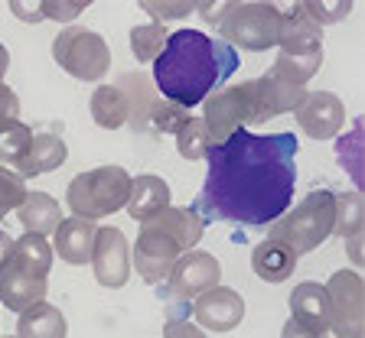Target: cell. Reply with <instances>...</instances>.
Segmentation results:
<instances>
[{"label": "cell", "instance_id": "6da1fadb", "mask_svg": "<svg viewBox=\"0 0 365 338\" xmlns=\"http://www.w3.org/2000/svg\"><path fill=\"white\" fill-rule=\"evenodd\" d=\"M209 173L192 211L202 221L274 225L294 202L297 186V137L235 130L212 143Z\"/></svg>", "mask_w": 365, "mask_h": 338}, {"label": "cell", "instance_id": "7a4b0ae2", "mask_svg": "<svg viewBox=\"0 0 365 338\" xmlns=\"http://www.w3.org/2000/svg\"><path fill=\"white\" fill-rule=\"evenodd\" d=\"M238 72V53L199 30H176L153 59V82L170 105L190 111Z\"/></svg>", "mask_w": 365, "mask_h": 338}, {"label": "cell", "instance_id": "3957f363", "mask_svg": "<svg viewBox=\"0 0 365 338\" xmlns=\"http://www.w3.org/2000/svg\"><path fill=\"white\" fill-rule=\"evenodd\" d=\"M277 62L284 75L297 85H307L323 65V26L307 16L300 4H290L281 10V36H277Z\"/></svg>", "mask_w": 365, "mask_h": 338}, {"label": "cell", "instance_id": "277c9868", "mask_svg": "<svg viewBox=\"0 0 365 338\" xmlns=\"http://www.w3.org/2000/svg\"><path fill=\"white\" fill-rule=\"evenodd\" d=\"M130 176L124 166H98L88 173H78L66 189V202L76 218L98 221L105 215H114L128 205Z\"/></svg>", "mask_w": 365, "mask_h": 338}, {"label": "cell", "instance_id": "5b68a950", "mask_svg": "<svg viewBox=\"0 0 365 338\" xmlns=\"http://www.w3.org/2000/svg\"><path fill=\"white\" fill-rule=\"evenodd\" d=\"M329 234H333V192L329 189H313L304 202L287 208L271 228V238L287 244L297 257L317 250Z\"/></svg>", "mask_w": 365, "mask_h": 338}, {"label": "cell", "instance_id": "8992f818", "mask_svg": "<svg viewBox=\"0 0 365 338\" xmlns=\"http://www.w3.org/2000/svg\"><path fill=\"white\" fill-rule=\"evenodd\" d=\"M53 59L78 82H101L111 68V49L101 33L85 26H66L53 39Z\"/></svg>", "mask_w": 365, "mask_h": 338}, {"label": "cell", "instance_id": "52a82bcc", "mask_svg": "<svg viewBox=\"0 0 365 338\" xmlns=\"http://www.w3.org/2000/svg\"><path fill=\"white\" fill-rule=\"evenodd\" d=\"M219 36L232 49H274L281 36V10L274 4H232L225 20L219 23Z\"/></svg>", "mask_w": 365, "mask_h": 338}, {"label": "cell", "instance_id": "ba28073f", "mask_svg": "<svg viewBox=\"0 0 365 338\" xmlns=\"http://www.w3.org/2000/svg\"><path fill=\"white\" fill-rule=\"evenodd\" d=\"M329 332L336 338H362L365 335V293L362 277L356 270H336L329 277Z\"/></svg>", "mask_w": 365, "mask_h": 338}, {"label": "cell", "instance_id": "9c48e42d", "mask_svg": "<svg viewBox=\"0 0 365 338\" xmlns=\"http://www.w3.org/2000/svg\"><path fill=\"white\" fill-rule=\"evenodd\" d=\"M222 280V267L209 250H182L176 257L173 270L167 277V286L160 290V293L167 296V300H182V302H192L196 296H202L205 290H212L219 286Z\"/></svg>", "mask_w": 365, "mask_h": 338}, {"label": "cell", "instance_id": "30bf717a", "mask_svg": "<svg viewBox=\"0 0 365 338\" xmlns=\"http://www.w3.org/2000/svg\"><path fill=\"white\" fill-rule=\"evenodd\" d=\"M91 270H95V280L108 290H121L128 286L130 277V248L128 238L121 234V228L105 225L95 234V248H91Z\"/></svg>", "mask_w": 365, "mask_h": 338}, {"label": "cell", "instance_id": "8fae6325", "mask_svg": "<svg viewBox=\"0 0 365 338\" xmlns=\"http://www.w3.org/2000/svg\"><path fill=\"white\" fill-rule=\"evenodd\" d=\"M176 257H180V248H176L167 234H160L157 228H150V225H140L137 244H134V250H130V267H137V273H140L147 283H153V286L167 283Z\"/></svg>", "mask_w": 365, "mask_h": 338}, {"label": "cell", "instance_id": "7c38bea8", "mask_svg": "<svg viewBox=\"0 0 365 338\" xmlns=\"http://www.w3.org/2000/svg\"><path fill=\"white\" fill-rule=\"evenodd\" d=\"M300 130L313 137V140H336L346 124V105L333 91H307V98L294 111Z\"/></svg>", "mask_w": 365, "mask_h": 338}, {"label": "cell", "instance_id": "4fadbf2b", "mask_svg": "<svg viewBox=\"0 0 365 338\" xmlns=\"http://www.w3.org/2000/svg\"><path fill=\"white\" fill-rule=\"evenodd\" d=\"M202 105H205L202 120H205V127H209V140L212 143H222L235 134V130L248 127V105H245V95L238 85L209 95Z\"/></svg>", "mask_w": 365, "mask_h": 338}, {"label": "cell", "instance_id": "5bb4252c", "mask_svg": "<svg viewBox=\"0 0 365 338\" xmlns=\"http://www.w3.org/2000/svg\"><path fill=\"white\" fill-rule=\"evenodd\" d=\"M190 312L196 316V322L209 332H232L245 319V300L228 290V286H212L202 296L190 302Z\"/></svg>", "mask_w": 365, "mask_h": 338}, {"label": "cell", "instance_id": "9a60e30c", "mask_svg": "<svg viewBox=\"0 0 365 338\" xmlns=\"http://www.w3.org/2000/svg\"><path fill=\"white\" fill-rule=\"evenodd\" d=\"M255 95H258V107L264 124L277 114L297 111L300 101L307 98V85H297L290 75H284L277 65H271L261 78H255Z\"/></svg>", "mask_w": 365, "mask_h": 338}, {"label": "cell", "instance_id": "2e32d148", "mask_svg": "<svg viewBox=\"0 0 365 338\" xmlns=\"http://www.w3.org/2000/svg\"><path fill=\"white\" fill-rule=\"evenodd\" d=\"M46 300V277H33V273L20 270L16 263H10L0 273V306H7L10 312H26L30 306Z\"/></svg>", "mask_w": 365, "mask_h": 338}, {"label": "cell", "instance_id": "e0dca14e", "mask_svg": "<svg viewBox=\"0 0 365 338\" xmlns=\"http://www.w3.org/2000/svg\"><path fill=\"white\" fill-rule=\"evenodd\" d=\"M128 215L134 221H150L157 218L163 208H170V186L160 176L144 173V176H134L130 179V196H128Z\"/></svg>", "mask_w": 365, "mask_h": 338}, {"label": "cell", "instance_id": "ac0fdd59", "mask_svg": "<svg viewBox=\"0 0 365 338\" xmlns=\"http://www.w3.org/2000/svg\"><path fill=\"white\" fill-rule=\"evenodd\" d=\"M56 254L62 257L66 263L72 267H82V263L91 260V248H95V221H85V218H62L59 228H56Z\"/></svg>", "mask_w": 365, "mask_h": 338}, {"label": "cell", "instance_id": "d6986e66", "mask_svg": "<svg viewBox=\"0 0 365 338\" xmlns=\"http://www.w3.org/2000/svg\"><path fill=\"white\" fill-rule=\"evenodd\" d=\"M144 225L157 228L160 234H167L176 248H180V254H182V250H192L199 244V238L205 234V221H202V215H199V211H192V208H173V205L160 211L157 218L144 221Z\"/></svg>", "mask_w": 365, "mask_h": 338}, {"label": "cell", "instance_id": "ffe728a7", "mask_svg": "<svg viewBox=\"0 0 365 338\" xmlns=\"http://www.w3.org/2000/svg\"><path fill=\"white\" fill-rule=\"evenodd\" d=\"M290 312L297 322L310 325L313 332H329V296H327V286L317 283V280H304L290 293Z\"/></svg>", "mask_w": 365, "mask_h": 338}, {"label": "cell", "instance_id": "44dd1931", "mask_svg": "<svg viewBox=\"0 0 365 338\" xmlns=\"http://www.w3.org/2000/svg\"><path fill=\"white\" fill-rule=\"evenodd\" d=\"M66 159H68V147L59 134H33L26 157L16 163V173H20L23 179H33V176L59 169Z\"/></svg>", "mask_w": 365, "mask_h": 338}, {"label": "cell", "instance_id": "7402d4cb", "mask_svg": "<svg viewBox=\"0 0 365 338\" xmlns=\"http://www.w3.org/2000/svg\"><path fill=\"white\" fill-rule=\"evenodd\" d=\"M251 270L258 273L261 280H267V283H284L297 270V254L287 244L267 238L251 250Z\"/></svg>", "mask_w": 365, "mask_h": 338}, {"label": "cell", "instance_id": "603a6c76", "mask_svg": "<svg viewBox=\"0 0 365 338\" xmlns=\"http://www.w3.org/2000/svg\"><path fill=\"white\" fill-rule=\"evenodd\" d=\"M16 218H20V225L30 234H43L46 238V234H53L56 228H59L62 208H59V202H56L53 196H46V192H26L20 208H16Z\"/></svg>", "mask_w": 365, "mask_h": 338}, {"label": "cell", "instance_id": "cb8c5ba5", "mask_svg": "<svg viewBox=\"0 0 365 338\" xmlns=\"http://www.w3.org/2000/svg\"><path fill=\"white\" fill-rule=\"evenodd\" d=\"M91 120L105 130H118L130 117V98L118 85H98L91 91Z\"/></svg>", "mask_w": 365, "mask_h": 338}, {"label": "cell", "instance_id": "d4e9b609", "mask_svg": "<svg viewBox=\"0 0 365 338\" xmlns=\"http://www.w3.org/2000/svg\"><path fill=\"white\" fill-rule=\"evenodd\" d=\"M66 316L53 302H36L16 319V338H66Z\"/></svg>", "mask_w": 365, "mask_h": 338}, {"label": "cell", "instance_id": "484cf974", "mask_svg": "<svg viewBox=\"0 0 365 338\" xmlns=\"http://www.w3.org/2000/svg\"><path fill=\"white\" fill-rule=\"evenodd\" d=\"M14 263L20 270L33 273V277H49L53 270V248H49V238L43 234H23L14 241Z\"/></svg>", "mask_w": 365, "mask_h": 338}, {"label": "cell", "instance_id": "4316f807", "mask_svg": "<svg viewBox=\"0 0 365 338\" xmlns=\"http://www.w3.org/2000/svg\"><path fill=\"white\" fill-rule=\"evenodd\" d=\"M365 228V202L359 192H339L333 196V231L339 238L362 234Z\"/></svg>", "mask_w": 365, "mask_h": 338}, {"label": "cell", "instance_id": "83f0119b", "mask_svg": "<svg viewBox=\"0 0 365 338\" xmlns=\"http://www.w3.org/2000/svg\"><path fill=\"white\" fill-rule=\"evenodd\" d=\"M362 117L352 120V130L349 134L336 137V157H339V166L349 173V179L356 182L359 189L365 186V169H362Z\"/></svg>", "mask_w": 365, "mask_h": 338}, {"label": "cell", "instance_id": "f1b7e54d", "mask_svg": "<svg viewBox=\"0 0 365 338\" xmlns=\"http://www.w3.org/2000/svg\"><path fill=\"white\" fill-rule=\"evenodd\" d=\"M167 26L157 20L150 23H140L130 30V49H134V59L137 62H153L160 53H163V46H167Z\"/></svg>", "mask_w": 365, "mask_h": 338}, {"label": "cell", "instance_id": "f546056e", "mask_svg": "<svg viewBox=\"0 0 365 338\" xmlns=\"http://www.w3.org/2000/svg\"><path fill=\"white\" fill-rule=\"evenodd\" d=\"M212 140H209V127H205L202 117H186L180 130H176V150H180L182 159H205Z\"/></svg>", "mask_w": 365, "mask_h": 338}, {"label": "cell", "instance_id": "4dcf8cb0", "mask_svg": "<svg viewBox=\"0 0 365 338\" xmlns=\"http://www.w3.org/2000/svg\"><path fill=\"white\" fill-rule=\"evenodd\" d=\"M33 130L23 124V120H7L0 124V163H20L30 150Z\"/></svg>", "mask_w": 365, "mask_h": 338}, {"label": "cell", "instance_id": "1f68e13d", "mask_svg": "<svg viewBox=\"0 0 365 338\" xmlns=\"http://www.w3.org/2000/svg\"><path fill=\"white\" fill-rule=\"evenodd\" d=\"M300 7L307 10L310 20H317L319 26H329V23H339L352 14L349 0H300Z\"/></svg>", "mask_w": 365, "mask_h": 338}, {"label": "cell", "instance_id": "d6a6232c", "mask_svg": "<svg viewBox=\"0 0 365 338\" xmlns=\"http://www.w3.org/2000/svg\"><path fill=\"white\" fill-rule=\"evenodd\" d=\"M23 196H26V182L16 169H7V166H0V218L10 215L14 208H20Z\"/></svg>", "mask_w": 365, "mask_h": 338}, {"label": "cell", "instance_id": "836d02e7", "mask_svg": "<svg viewBox=\"0 0 365 338\" xmlns=\"http://www.w3.org/2000/svg\"><path fill=\"white\" fill-rule=\"evenodd\" d=\"M140 10L150 14L157 23H163V20H182V16L196 14V4L192 0H140Z\"/></svg>", "mask_w": 365, "mask_h": 338}, {"label": "cell", "instance_id": "e575fe53", "mask_svg": "<svg viewBox=\"0 0 365 338\" xmlns=\"http://www.w3.org/2000/svg\"><path fill=\"white\" fill-rule=\"evenodd\" d=\"M186 117H190V114L182 111V107L170 105V101H153V107H150L153 130H160V134H176V130L186 124Z\"/></svg>", "mask_w": 365, "mask_h": 338}, {"label": "cell", "instance_id": "d590c367", "mask_svg": "<svg viewBox=\"0 0 365 338\" xmlns=\"http://www.w3.org/2000/svg\"><path fill=\"white\" fill-rule=\"evenodd\" d=\"M39 10H43V20L49 16V20H59V23H76L78 14H85L88 10V4H66V0H39Z\"/></svg>", "mask_w": 365, "mask_h": 338}, {"label": "cell", "instance_id": "8d00e7d4", "mask_svg": "<svg viewBox=\"0 0 365 338\" xmlns=\"http://www.w3.org/2000/svg\"><path fill=\"white\" fill-rule=\"evenodd\" d=\"M7 120H20V98L10 85L0 82V124H7Z\"/></svg>", "mask_w": 365, "mask_h": 338}, {"label": "cell", "instance_id": "74e56055", "mask_svg": "<svg viewBox=\"0 0 365 338\" xmlns=\"http://www.w3.org/2000/svg\"><path fill=\"white\" fill-rule=\"evenodd\" d=\"M163 338H205V332L199 329V325H192V322H167L163 325Z\"/></svg>", "mask_w": 365, "mask_h": 338}, {"label": "cell", "instance_id": "f35d334b", "mask_svg": "<svg viewBox=\"0 0 365 338\" xmlns=\"http://www.w3.org/2000/svg\"><path fill=\"white\" fill-rule=\"evenodd\" d=\"M228 10H232V4H228V0H225V4H196V14L202 16L209 26H219V23L225 20Z\"/></svg>", "mask_w": 365, "mask_h": 338}, {"label": "cell", "instance_id": "ab89813d", "mask_svg": "<svg viewBox=\"0 0 365 338\" xmlns=\"http://www.w3.org/2000/svg\"><path fill=\"white\" fill-rule=\"evenodd\" d=\"M10 14L16 16V20H23V23H39L43 20V10H39V4H26V0H14L10 4Z\"/></svg>", "mask_w": 365, "mask_h": 338}, {"label": "cell", "instance_id": "60d3db41", "mask_svg": "<svg viewBox=\"0 0 365 338\" xmlns=\"http://www.w3.org/2000/svg\"><path fill=\"white\" fill-rule=\"evenodd\" d=\"M281 338H327V335H323V332H313L310 325L297 322V319H287V322H284Z\"/></svg>", "mask_w": 365, "mask_h": 338}, {"label": "cell", "instance_id": "b9f144b4", "mask_svg": "<svg viewBox=\"0 0 365 338\" xmlns=\"http://www.w3.org/2000/svg\"><path fill=\"white\" fill-rule=\"evenodd\" d=\"M10 263H14V238L0 228V273L7 270Z\"/></svg>", "mask_w": 365, "mask_h": 338}, {"label": "cell", "instance_id": "7bdbcfd3", "mask_svg": "<svg viewBox=\"0 0 365 338\" xmlns=\"http://www.w3.org/2000/svg\"><path fill=\"white\" fill-rule=\"evenodd\" d=\"M190 302L182 300H167V322H182V319H190Z\"/></svg>", "mask_w": 365, "mask_h": 338}, {"label": "cell", "instance_id": "ee69618b", "mask_svg": "<svg viewBox=\"0 0 365 338\" xmlns=\"http://www.w3.org/2000/svg\"><path fill=\"white\" fill-rule=\"evenodd\" d=\"M349 241V257H352V263H362V234H352V238H346Z\"/></svg>", "mask_w": 365, "mask_h": 338}, {"label": "cell", "instance_id": "f6af8a7d", "mask_svg": "<svg viewBox=\"0 0 365 338\" xmlns=\"http://www.w3.org/2000/svg\"><path fill=\"white\" fill-rule=\"evenodd\" d=\"M7 68H10V53H7V46L0 43V78L7 75Z\"/></svg>", "mask_w": 365, "mask_h": 338}, {"label": "cell", "instance_id": "bcb514c9", "mask_svg": "<svg viewBox=\"0 0 365 338\" xmlns=\"http://www.w3.org/2000/svg\"><path fill=\"white\" fill-rule=\"evenodd\" d=\"M0 338H16V335H0Z\"/></svg>", "mask_w": 365, "mask_h": 338}]
</instances>
